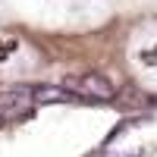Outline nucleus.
<instances>
[{"label": "nucleus", "instance_id": "f03ea898", "mask_svg": "<svg viewBox=\"0 0 157 157\" xmlns=\"http://www.w3.org/2000/svg\"><path fill=\"white\" fill-rule=\"evenodd\" d=\"M32 104H35V88L16 85V88L0 91V113H3V116H19V113L29 110Z\"/></svg>", "mask_w": 157, "mask_h": 157}, {"label": "nucleus", "instance_id": "f257e3e1", "mask_svg": "<svg viewBox=\"0 0 157 157\" xmlns=\"http://www.w3.org/2000/svg\"><path fill=\"white\" fill-rule=\"evenodd\" d=\"M66 88L75 91L78 98H91V101H110V98H113V85H110L101 72L72 75V78H66Z\"/></svg>", "mask_w": 157, "mask_h": 157}, {"label": "nucleus", "instance_id": "7ed1b4c3", "mask_svg": "<svg viewBox=\"0 0 157 157\" xmlns=\"http://www.w3.org/2000/svg\"><path fill=\"white\" fill-rule=\"evenodd\" d=\"M66 101H75L72 91L66 85H38L35 88V104H66Z\"/></svg>", "mask_w": 157, "mask_h": 157}, {"label": "nucleus", "instance_id": "39448f33", "mask_svg": "<svg viewBox=\"0 0 157 157\" xmlns=\"http://www.w3.org/2000/svg\"><path fill=\"white\" fill-rule=\"evenodd\" d=\"M0 126H3V113H0Z\"/></svg>", "mask_w": 157, "mask_h": 157}, {"label": "nucleus", "instance_id": "20e7f679", "mask_svg": "<svg viewBox=\"0 0 157 157\" xmlns=\"http://www.w3.org/2000/svg\"><path fill=\"white\" fill-rule=\"evenodd\" d=\"M126 157H141V151H135V154H126Z\"/></svg>", "mask_w": 157, "mask_h": 157}]
</instances>
